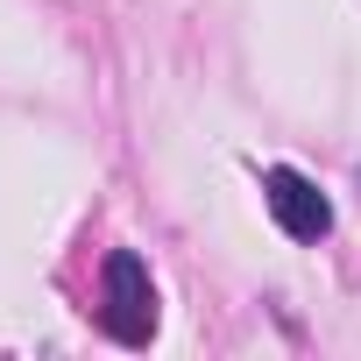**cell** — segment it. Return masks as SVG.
Returning a JSON list of instances; mask_svg holds the SVG:
<instances>
[{"label": "cell", "instance_id": "cell-1", "mask_svg": "<svg viewBox=\"0 0 361 361\" xmlns=\"http://www.w3.org/2000/svg\"><path fill=\"white\" fill-rule=\"evenodd\" d=\"M106 298H99V326L121 340V347H149L156 340V283H149V262L135 248H114L106 269H99Z\"/></svg>", "mask_w": 361, "mask_h": 361}, {"label": "cell", "instance_id": "cell-2", "mask_svg": "<svg viewBox=\"0 0 361 361\" xmlns=\"http://www.w3.org/2000/svg\"><path fill=\"white\" fill-rule=\"evenodd\" d=\"M262 199H269V213H276V227L290 241H326L333 234V206H326V192L312 185L305 170H290V163L262 170Z\"/></svg>", "mask_w": 361, "mask_h": 361}]
</instances>
